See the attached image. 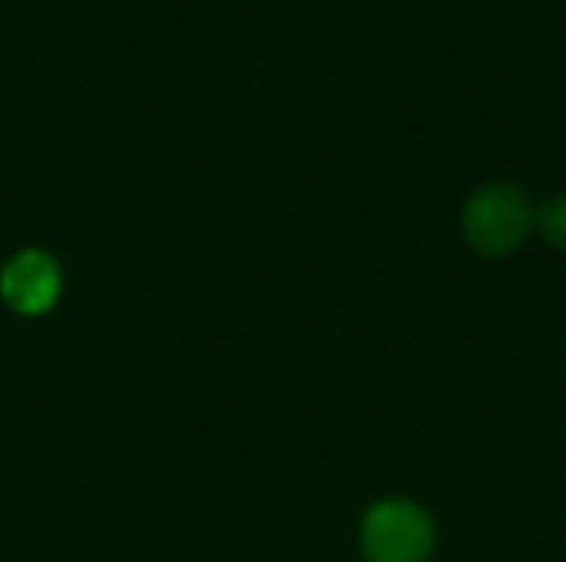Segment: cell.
I'll return each mask as SVG.
<instances>
[{
    "label": "cell",
    "mask_w": 566,
    "mask_h": 562,
    "mask_svg": "<svg viewBox=\"0 0 566 562\" xmlns=\"http://www.w3.org/2000/svg\"><path fill=\"white\" fill-rule=\"evenodd\" d=\"M534 205L527 192L514 182H488L481 185L461 212V229L468 245L484 258L514 255L531 229H534Z\"/></svg>",
    "instance_id": "6da1fadb"
},
{
    "label": "cell",
    "mask_w": 566,
    "mask_h": 562,
    "mask_svg": "<svg viewBox=\"0 0 566 562\" xmlns=\"http://www.w3.org/2000/svg\"><path fill=\"white\" fill-rule=\"evenodd\" d=\"M434 523L411 500H381L361 520V553L368 562H428Z\"/></svg>",
    "instance_id": "7a4b0ae2"
},
{
    "label": "cell",
    "mask_w": 566,
    "mask_h": 562,
    "mask_svg": "<svg viewBox=\"0 0 566 562\" xmlns=\"http://www.w3.org/2000/svg\"><path fill=\"white\" fill-rule=\"evenodd\" d=\"M0 295L23 318L46 315L60 298V268H56V262L40 248L17 252L0 268Z\"/></svg>",
    "instance_id": "3957f363"
},
{
    "label": "cell",
    "mask_w": 566,
    "mask_h": 562,
    "mask_svg": "<svg viewBox=\"0 0 566 562\" xmlns=\"http://www.w3.org/2000/svg\"><path fill=\"white\" fill-rule=\"evenodd\" d=\"M534 225H537V232L544 235L547 245L566 252V192H560V195H554V199L544 202V209L537 212Z\"/></svg>",
    "instance_id": "277c9868"
}]
</instances>
